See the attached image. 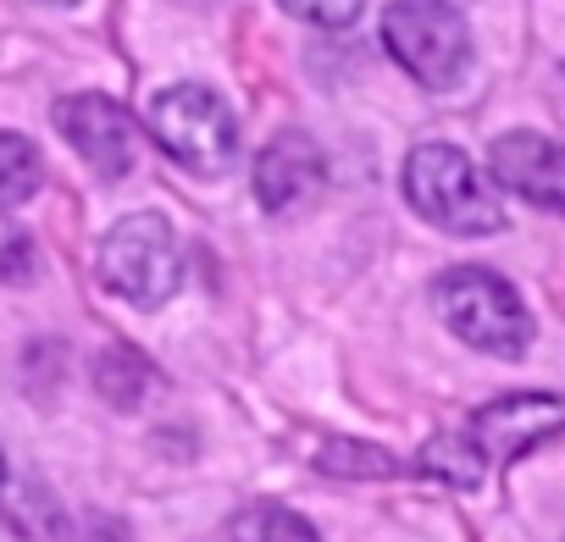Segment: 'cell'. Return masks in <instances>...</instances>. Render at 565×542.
<instances>
[{
  "label": "cell",
  "mask_w": 565,
  "mask_h": 542,
  "mask_svg": "<svg viewBox=\"0 0 565 542\" xmlns=\"http://www.w3.org/2000/svg\"><path fill=\"white\" fill-rule=\"evenodd\" d=\"M405 199L455 238H488L504 227V210L482 188L477 166L455 144H416L405 161Z\"/></svg>",
  "instance_id": "6da1fadb"
},
{
  "label": "cell",
  "mask_w": 565,
  "mask_h": 542,
  "mask_svg": "<svg viewBox=\"0 0 565 542\" xmlns=\"http://www.w3.org/2000/svg\"><path fill=\"white\" fill-rule=\"evenodd\" d=\"M433 300H438V316L482 355H499V360H521L532 349V316L521 305V294L493 278L482 265H455L433 283Z\"/></svg>",
  "instance_id": "7a4b0ae2"
},
{
  "label": "cell",
  "mask_w": 565,
  "mask_h": 542,
  "mask_svg": "<svg viewBox=\"0 0 565 542\" xmlns=\"http://www.w3.org/2000/svg\"><path fill=\"white\" fill-rule=\"evenodd\" d=\"M383 45L427 89H455L471 67V29L449 0H388Z\"/></svg>",
  "instance_id": "3957f363"
},
{
  "label": "cell",
  "mask_w": 565,
  "mask_h": 542,
  "mask_svg": "<svg viewBox=\"0 0 565 542\" xmlns=\"http://www.w3.org/2000/svg\"><path fill=\"white\" fill-rule=\"evenodd\" d=\"M100 283L111 294H122L128 305L139 311H156L178 294L183 283V254H178V238L167 227L161 210H134L122 216L106 243H100Z\"/></svg>",
  "instance_id": "277c9868"
},
{
  "label": "cell",
  "mask_w": 565,
  "mask_h": 542,
  "mask_svg": "<svg viewBox=\"0 0 565 542\" xmlns=\"http://www.w3.org/2000/svg\"><path fill=\"white\" fill-rule=\"evenodd\" d=\"M150 133L189 172H222L238 150V122H233L227 100L211 95L205 84H178V89L156 95Z\"/></svg>",
  "instance_id": "5b68a950"
},
{
  "label": "cell",
  "mask_w": 565,
  "mask_h": 542,
  "mask_svg": "<svg viewBox=\"0 0 565 542\" xmlns=\"http://www.w3.org/2000/svg\"><path fill=\"white\" fill-rule=\"evenodd\" d=\"M554 432H565V399L559 393H504L488 410H477V421H471L466 437L477 443L482 465L488 459L493 465H510V459L532 454Z\"/></svg>",
  "instance_id": "8992f818"
},
{
  "label": "cell",
  "mask_w": 565,
  "mask_h": 542,
  "mask_svg": "<svg viewBox=\"0 0 565 542\" xmlns=\"http://www.w3.org/2000/svg\"><path fill=\"white\" fill-rule=\"evenodd\" d=\"M56 128L100 177H128V166H134V117L111 95H67L56 106Z\"/></svg>",
  "instance_id": "52a82bcc"
},
{
  "label": "cell",
  "mask_w": 565,
  "mask_h": 542,
  "mask_svg": "<svg viewBox=\"0 0 565 542\" xmlns=\"http://www.w3.org/2000/svg\"><path fill=\"white\" fill-rule=\"evenodd\" d=\"M488 166L526 205L565 216V144H554L543 133H526V128L521 133H499L493 150H488Z\"/></svg>",
  "instance_id": "ba28073f"
},
{
  "label": "cell",
  "mask_w": 565,
  "mask_h": 542,
  "mask_svg": "<svg viewBox=\"0 0 565 542\" xmlns=\"http://www.w3.org/2000/svg\"><path fill=\"white\" fill-rule=\"evenodd\" d=\"M317 188H322V150L300 128H282L255 155V199H260V210L289 216L295 205L317 199Z\"/></svg>",
  "instance_id": "9c48e42d"
},
{
  "label": "cell",
  "mask_w": 565,
  "mask_h": 542,
  "mask_svg": "<svg viewBox=\"0 0 565 542\" xmlns=\"http://www.w3.org/2000/svg\"><path fill=\"white\" fill-rule=\"evenodd\" d=\"M156 366L134 349V344H111L100 360H95V388H100V399L106 404H117V410H139L150 393H156Z\"/></svg>",
  "instance_id": "30bf717a"
},
{
  "label": "cell",
  "mask_w": 565,
  "mask_h": 542,
  "mask_svg": "<svg viewBox=\"0 0 565 542\" xmlns=\"http://www.w3.org/2000/svg\"><path fill=\"white\" fill-rule=\"evenodd\" d=\"M233 542H322L311 520H300L282 503H255L233 514Z\"/></svg>",
  "instance_id": "8fae6325"
},
{
  "label": "cell",
  "mask_w": 565,
  "mask_h": 542,
  "mask_svg": "<svg viewBox=\"0 0 565 542\" xmlns=\"http://www.w3.org/2000/svg\"><path fill=\"white\" fill-rule=\"evenodd\" d=\"M34 188H40V150L23 133L0 128V210L23 205Z\"/></svg>",
  "instance_id": "7c38bea8"
},
{
  "label": "cell",
  "mask_w": 565,
  "mask_h": 542,
  "mask_svg": "<svg viewBox=\"0 0 565 542\" xmlns=\"http://www.w3.org/2000/svg\"><path fill=\"white\" fill-rule=\"evenodd\" d=\"M317 465L328 470V476H399V459L394 454H383V448H366V443H328L322 454H317Z\"/></svg>",
  "instance_id": "4fadbf2b"
},
{
  "label": "cell",
  "mask_w": 565,
  "mask_h": 542,
  "mask_svg": "<svg viewBox=\"0 0 565 542\" xmlns=\"http://www.w3.org/2000/svg\"><path fill=\"white\" fill-rule=\"evenodd\" d=\"M34 271H40L34 238H29L12 216H0V283H29Z\"/></svg>",
  "instance_id": "5bb4252c"
},
{
  "label": "cell",
  "mask_w": 565,
  "mask_h": 542,
  "mask_svg": "<svg viewBox=\"0 0 565 542\" xmlns=\"http://www.w3.org/2000/svg\"><path fill=\"white\" fill-rule=\"evenodd\" d=\"M277 7L300 23H311V29H350L366 0H277Z\"/></svg>",
  "instance_id": "9a60e30c"
},
{
  "label": "cell",
  "mask_w": 565,
  "mask_h": 542,
  "mask_svg": "<svg viewBox=\"0 0 565 542\" xmlns=\"http://www.w3.org/2000/svg\"><path fill=\"white\" fill-rule=\"evenodd\" d=\"M51 7H73V0H51Z\"/></svg>",
  "instance_id": "2e32d148"
},
{
  "label": "cell",
  "mask_w": 565,
  "mask_h": 542,
  "mask_svg": "<svg viewBox=\"0 0 565 542\" xmlns=\"http://www.w3.org/2000/svg\"><path fill=\"white\" fill-rule=\"evenodd\" d=\"M0 481H7V459H0Z\"/></svg>",
  "instance_id": "e0dca14e"
}]
</instances>
